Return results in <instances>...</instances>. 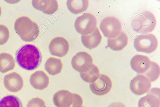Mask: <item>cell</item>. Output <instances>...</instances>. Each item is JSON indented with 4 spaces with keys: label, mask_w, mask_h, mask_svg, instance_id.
I'll return each instance as SVG.
<instances>
[{
    "label": "cell",
    "mask_w": 160,
    "mask_h": 107,
    "mask_svg": "<svg viewBox=\"0 0 160 107\" xmlns=\"http://www.w3.org/2000/svg\"><path fill=\"white\" fill-rule=\"evenodd\" d=\"M63 64L61 60L53 57L49 58L44 64L45 70L49 75L52 76L60 73Z\"/></svg>",
    "instance_id": "d6986e66"
},
{
    "label": "cell",
    "mask_w": 160,
    "mask_h": 107,
    "mask_svg": "<svg viewBox=\"0 0 160 107\" xmlns=\"http://www.w3.org/2000/svg\"><path fill=\"white\" fill-rule=\"evenodd\" d=\"M32 4L35 9L48 15L53 14L58 8V2L55 0H33Z\"/></svg>",
    "instance_id": "9a60e30c"
},
{
    "label": "cell",
    "mask_w": 160,
    "mask_h": 107,
    "mask_svg": "<svg viewBox=\"0 0 160 107\" xmlns=\"http://www.w3.org/2000/svg\"><path fill=\"white\" fill-rule=\"evenodd\" d=\"M108 107H126L123 104L120 103L115 102L111 104Z\"/></svg>",
    "instance_id": "83f0119b"
},
{
    "label": "cell",
    "mask_w": 160,
    "mask_h": 107,
    "mask_svg": "<svg viewBox=\"0 0 160 107\" xmlns=\"http://www.w3.org/2000/svg\"><path fill=\"white\" fill-rule=\"evenodd\" d=\"M151 61L147 56L137 54L131 60L130 65L132 69L139 74H143L149 69Z\"/></svg>",
    "instance_id": "4fadbf2b"
},
{
    "label": "cell",
    "mask_w": 160,
    "mask_h": 107,
    "mask_svg": "<svg viewBox=\"0 0 160 107\" xmlns=\"http://www.w3.org/2000/svg\"><path fill=\"white\" fill-rule=\"evenodd\" d=\"M27 107H46L43 100L38 97L32 98L28 102Z\"/></svg>",
    "instance_id": "484cf974"
},
{
    "label": "cell",
    "mask_w": 160,
    "mask_h": 107,
    "mask_svg": "<svg viewBox=\"0 0 160 107\" xmlns=\"http://www.w3.org/2000/svg\"><path fill=\"white\" fill-rule=\"evenodd\" d=\"M15 66V60L10 54L0 53V72L4 73L13 69Z\"/></svg>",
    "instance_id": "ffe728a7"
},
{
    "label": "cell",
    "mask_w": 160,
    "mask_h": 107,
    "mask_svg": "<svg viewBox=\"0 0 160 107\" xmlns=\"http://www.w3.org/2000/svg\"><path fill=\"white\" fill-rule=\"evenodd\" d=\"M112 83L111 79L105 74H100L95 81L90 83L89 87L92 92L98 96L108 93L111 90Z\"/></svg>",
    "instance_id": "ba28073f"
},
{
    "label": "cell",
    "mask_w": 160,
    "mask_h": 107,
    "mask_svg": "<svg viewBox=\"0 0 160 107\" xmlns=\"http://www.w3.org/2000/svg\"><path fill=\"white\" fill-rule=\"evenodd\" d=\"M73 100L70 107H82L83 101L82 97L79 94L72 93Z\"/></svg>",
    "instance_id": "4316f807"
},
{
    "label": "cell",
    "mask_w": 160,
    "mask_h": 107,
    "mask_svg": "<svg viewBox=\"0 0 160 107\" xmlns=\"http://www.w3.org/2000/svg\"><path fill=\"white\" fill-rule=\"evenodd\" d=\"M160 75V67L158 64L151 61L150 66L148 70L142 74L148 78L151 82L156 81Z\"/></svg>",
    "instance_id": "cb8c5ba5"
},
{
    "label": "cell",
    "mask_w": 160,
    "mask_h": 107,
    "mask_svg": "<svg viewBox=\"0 0 160 107\" xmlns=\"http://www.w3.org/2000/svg\"><path fill=\"white\" fill-rule=\"evenodd\" d=\"M99 28L105 37L108 39H113L120 33L122 25L117 18L109 16L103 19L100 24Z\"/></svg>",
    "instance_id": "8992f818"
},
{
    "label": "cell",
    "mask_w": 160,
    "mask_h": 107,
    "mask_svg": "<svg viewBox=\"0 0 160 107\" xmlns=\"http://www.w3.org/2000/svg\"><path fill=\"white\" fill-rule=\"evenodd\" d=\"M73 100L72 93L66 90L58 91L53 97V103L57 107H70Z\"/></svg>",
    "instance_id": "2e32d148"
},
{
    "label": "cell",
    "mask_w": 160,
    "mask_h": 107,
    "mask_svg": "<svg viewBox=\"0 0 160 107\" xmlns=\"http://www.w3.org/2000/svg\"><path fill=\"white\" fill-rule=\"evenodd\" d=\"M42 55L38 48L34 45L27 44L17 51L16 61L22 68L28 71L36 69L42 61Z\"/></svg>",
    "instance_id": "6da1fadb"
},
{
    "label": "cell",
    "mask_w": 160,
    "mask_h": 107,
    "mask_svg": "<svg viewBox=\"0 0 160 107\" xmlns=\"http://www.w3.org/2000/svg\"><path fill=\"white\" fill-rule=\"evenodd\" d=\"M156 24L155 16L151 12L145 11L134 17L131 25L135 32L145 34L152 32Z\"/></svg>",
    "instance_id": "3957f363"
},
{
    "label": "cell",
    "mask_w": 160,
    "mask_h": 107,
    "mask_svg": "<svg viewBox=\"0 0 160 107\" xmlns=\"http://www.w3.org/2000/svg\"><path fill=\"white\" fill-rule=\"evenodd\" d=\"M9 35L8 28L4 25L0 24V45H3L8 41Z\"/></svg>",
    "instance_id": "d4e9b609"
},
{
    "label": "cell",
    "mask_w": 160,
    "mask_h": 107,
    "mask_svg": "<svg viewBox=\"0 0 160 107\" xmlns=\"http://www.w3.org/2000/svg\"><path fill=\"white\" fill-rule=\"evenodd\" d=\"M1 13H2L1 8V6H0V16L1 15Z\"/></svg>",
    "instance_id": "f1b7e54d"
},
{
    "label": "cell",
    "mask_w": 160,
    "mask_h": 107,
    "mask_svg": "<svg viewBox=\"0 0 160 107\" xmlns=\"http://www.w3.org/2000/svg\"><path fill=\"white\" fill-rule=\"evenodd\" d=\"M48 49L51 55L61 57L68 53L69 50V45L65 38L57 37L51 40L49 44Z\"/></svg>",
    "instance_id": "30bf717a"
},
{
    "label": "cell",
    "mask_w": 160,
    "mask_h": 107,
    "mask_svg": "<svg viewBox=\"0 0 160 107\" xmlns=\"http://www.w3.org/2000/svg\"><path fill=\"white\" fill-rule=\"evenodd\" d=\"M102 36L98 29L96 27L92 33L86 35H81L82 42L83 45L89 50L97 47L100 43Z\"/></svg>",
    "instance_id": "e0dca14e"
},
{
    "label": "cell",
    "mask_w": 160,
    "mask_h": 107,
    "mask_svg": "<svg viewBox=\"0 0 160 107\" xmlns=\"http://www.w3.org/2000/svg\"><path fill=\"white\" fill-rule=\"evenodd\" d=\"M29 82L35 89L42 90L48 87L49 82V78L42 71H37L30 76Z\"/></svg>",
    "instance_id": "5bb4252c"
},
{
    "label": "cell",
    "mask_w": 160,
    "mask_h": 107,
    "mask_svg": "<svg viewBox=\"0 0 160 107\" xmlns=\"http://www.w3.org/2000/svg\"><path fill=\"white\" fill-rule=\"evenodd\" d=\"M84 107V106H83V107Z\"/></svg>",
    "instance_id": "f546056e"
},
{
    "label": "cell",
    "mask_w": 160,
    "mask_h": 107,
    "mask_svg": "<svg viewBox=\"0 0 160 107\" xmlns=\"http://www.w3.org/2000/svg\"><path fill=\"white\" fill-rule=\"evenodd\" d=\"M71 63L72 67L80 73L88 71L93 65V59L91 55L86 52H79L72 58Z\"/></svg>",
    "instance_id": "52a82bcc"
},
{
    "label": "cell",
    "mask_w": 160,
    "mask_h": 107,
    "mask_svg": "<svg viewBox=\"0 0 160 107\" xmlns=\"http://www.w3.org/2000/svg\"><path fill=\"white\" fill-rule=\"evenodd\" d=\"M23 81L18 73L13 72L6 74L3 78V84L8 91L17 92L21 90L23 86Z\"/></svg>",
    "instance_id": "8fae6325"
},
{
    "label": "cell",
    "mask_w": 160,
    "mask_h": 107,
    "mask_svg": "<svg viewBox=\"0 0 160 107\" xmlns=\"http://www.w3.org/2000/svg\"><path fill=\"white\" fill-rule=\"evenodd\" d=\"M0 107H23L20 99L16 96L10 95L0 100Z\"/></svg>",
    "instance_id": "603a6c76"
},
{
    "label": "cell",
    "mask_w": 160,
    "mask_h": 107,
    "mask_svg": "<svg viewBox=\"0 0 160 107\" xmlns=\"http://www.w3.org/2000/svg\"><path fill=\"white\" fill-rule=\"evenodd\" d=\"M87 0H68L66 5L68 10L74 14H78L85 11L88 6Z\"/></svg>",
    "instance_id": "44dd1931"
},
{
    "label": "cell",
    "mask_w": 160,
    "mask_h": 107,
    "mask_svg": "<svg viewBox=\"0 0 160 107\" xmlns=\"http://www.w3.org/2000/svg\"><path fill=\"white\" fill-rule=\"evenodd\" d=\"M147 94L139 99L138 107H160V89L153 88Z\"/></svg>",
    "instance_id": "7c38bea8"
},
{
    "label": "cell",
    "mask_w": 160,
    "mask_h": 107,
    "mask_svg": "<svg viewBox=\"0 0 160 107\" xmlns=\"http://www.w3.org/2000/svg\"><path fill=\"white\" fill-rule=\"evenodd\" d=\"M128 37L124 32L121 31L116 37L107 40V46L114 51H119L122 50L127 45Z\"/></svg>",
    "instance_id": "ac0fdd59"
},
{
    "label": "cell",
    "mask_w": 160,
    "mask_h": 107,
    "mask_svg": "<svg viewBox=\"0 0 160 107\" xmlns=\"http://www.w3.org/2000/svg\"><path fill=\"white\" fill-rule=\"evenodd\" d=\"M81 79L84 81L92 83L95 81L99 76L100 72L98 67L93 64L87 72L80 73Z\"/></svg>",
    "instance_id": "7402d4cb"
},
{
    "label": "cell",
    "mask_w": 160,
    "mask_h": 107,
    "mask_svg": "<svg viewBox=\"0 0 160 107\" xmlns=\"http://www.w3.org/2000/svg\"><path fill=\"white\" fill-rule=\"evenodd\" d=\"M97 21L92 14L85 13L76 19L74 26L76 31L82 35L92 33L97 27Z\"/></svg>",
    "instance_id": "277c9868"
},
{
    "label": "cell",
    "mask_w": 160,
    "mask_h": 107,
    "mask_svg": "<svg viewBox=\"0 0 160 107\" xmlns=\"http://www.w3.org/2000/svg\"><path fill=\"white\" fill-rule=\"evenodd\" d=\"M158 41L155 36L152 34L141 35L134 41V46L138 52L148 54L156 50L158 46Z\"/></svg>",
    "instance_id": "5b68a950"
},
{
    "label": "cell",
    "mask_w": 160,
    "mask_h": 107,
    "mask_svg": "<svg viewBox=\"0 0 160 107\" xmlns=\"http://www.w3.org/2000/svg\"><path fill=\"white\" fill-rule=\"evenodd\" d=\"M14 28L21 39L26 42L34 41L39 35V29L37 24L26 16L18 18L15 22Z\"/></svg>",
    "instance_id": "7a4b0ae2"
},
{
    "label": "cell",
    "mask_w": 160,
    "mask_h": 107,
    "mask_svg": "<svg viewBox=\"0 0 160 107\" xmlns=\"http://www.w3.org/2000/svg\"><path fill=\"white\" fill-rule=\"evenodd\" d=\"M151 82L147 77L142 75H138L132 79L129 88L134 94L140 95L148 93L150 89Z\"/></svg>",
    "instance_id": "9c48e42d"
}]
</instances>
